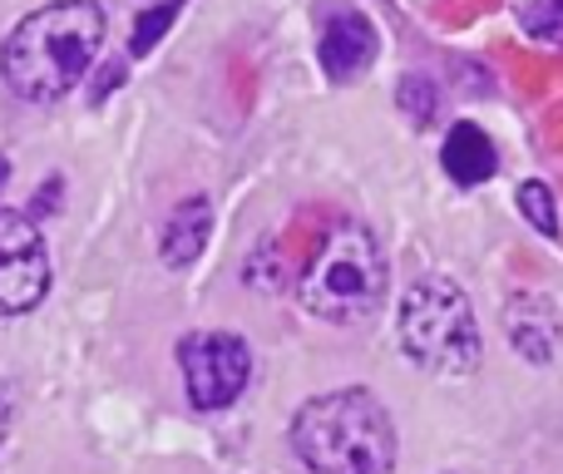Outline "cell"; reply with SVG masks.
I'll use <instances>...</instances> for the list:
<instances>
[{"label":"cell","instance_id":"cell-1","mask_svg":"<svg viewBox=\"0 0 563 474\" xmlns=\"http://www.w3.org/2000/svg\"><path fill=\"white\" fill-rule=\"evenodd\" d=\"M104 40V10L95 0H55L30 10L5 40V85L30 104H55L89 79V65Z\"/></svg>","mask_w":563,"mask_h":474},{"label":"cell","instance_id":"cell-2","mask_svg":"<svg viewBox=\"0 0 563 474\" xmlns=\"http://www.w3.org/2000/svg\"><path fill=\"white\" fill-rule=\"evenodd\" d=\"M291 450L311 474H390L396 426L371 390H331L297 410Z\"/></svg>","mask_w":563,"mask_h":474},{"label":"cell","instance_id":"cell-3","mask_svg":"<svg viewBox=\"0 0 563 474\" xmlns=\"http://www.w3.org/2000/svg\"><path fill=\"white\" fill-rule=\"evenodd\" d=\"M386 297V257L361 223H327L301 272V307L311 317L346 327L380 307Z\"/></svg>","mask_w":563,"mask_h":474},{"label":"cell","instance_id":"cell-4","mask_svg":"<svg viewBox=\"0 0 563 474\" xmlns=\"http://www.w3.org/2000/svg\"><path fill=\"white\" fill-rule=\"evenodd\" d=\"M396 331L406 356L435 376H470L485 356L475 307L450 277H420L416 287H406Z\"/></svg>","mask_w":563,"mask_h":474},{"label":"cell","instance_id":"cell-5","mask_svg":"<svg viewBox=\"0 0 563 474\" xmlns=\"http://www.w3.org/2000/svg\"><path fill=\"white\" fill-rule=\"evenodd\" d=\"M178 366L198 410H223L253 381V351L243 337H228V331H194L178 341Z\"/></svg>","mask_w":563,"mask_h":474},{"label":"cell","instance_id":"cell-6","mask_svg":"<svg viewBox=\"0 0 563 474\" xmlns=\"http://www.w3.org/2000/svg\"><path fill=\"white\" fill-rule=\"evenodd\" d=\"M49 291L45 238L25 213L0 208V317H25Z\"/></svg>","mask_w":563,"mask_h":474},{"label":"cell","instance_id":"cell-7","mask_svg":"<svg viewBox=\"0 0 563 474\" xmlns=\"http://www.w3.org/2000/svg\"><path fill=\"white\" fill-rule=\"evenodd\" d=\"M376 49H380V45H376V25H371L361 10H351V5H327L317 55H321V69H327L336 85H346V79H356L361 69H371Z\"/></svg>","mask_w":563,"mask_h":474},{"label":"cell","instance_id":"cell-8","mask_svg":"<svg viewBox=\"0 0 563 474\" xmlns=\"http://www.w3.org/2000/svg\"><path fill=\"white\" fill-rule=\"evenodd\" d=\"M505 331L515 341L519 356H529L534 366H554L563 356V307L549 297H515L505 307Z\"/></svg>","mask_w":563,"mask_h":474},{"label":"cell","instance_id":"cell-9","mask_svg":"<svg viewBox=\"0 0 563 474\" xmlns=\"http://www.w3.org/2000/svg\"><path fill=\"white\" fill-rule=\"evenodd\" d=\"M208 228H213V203H208V198H184V203L168 213L164 242H158L168 267L198 262V252H203V242H208Z\"/></svg>","mask_w":563,"mask_h":474},{"label":"cell","instance_id":"cell-10","mask_svg":"<svg viewBox=\"0 0 563 474\" xmlns=\"http://www.w3.org/2000/svg\"><path fill=\"white\" fill-rule=\"evenodd\" d=\"M495 168H499V158H495V144H489L485 129H475V124H455V129H450V139H445V174L455 178V184L475 188V184H485V178H495Z\"/></svg>","mask_w":563,"mask_h":474},{"label":"cell","instance_id":"cell-11","mask_svg":"<svg viewBox=\"0 0 563 474\" xmlns=\"http://www.w3.org/2000/svg\"><path fill=\"white\" fill-rule=\"evenodd\" d=\"M396 99H400V114H406L410 124H430V119H435V104H440L435 85H430L426 75H410V79H400Z\"/></svg>","mask_w":563,"mask_h":474},{"label":"cell","instance_id":"cell-12","mask_svg":"<svg viewBox=\"0 0 563 474\" xmlns=\"http://www.w3.org/2000/svg\"><path fill=\"white\" fill-rule=\"evenodd\" d=\"M519 25H525V35L559 45L563 40V0H529V5L519 10Z\"/></svg>","mask_w":563,"mask_h":474},{"label":"cell","instance_id":"cell-13","mask_svg":"<svg viewBox=\"0 0 563 474\" xmlns=\"http://www.w3.org/2000/svg\"><path fill=\"white\" fill-rule=\"evenodd\" d=\"M519 213H525L544 238H559V208H554V194H549L544 184L519 188Z\"/></svg>","mask_w":563,"mask_h":474},{"label":"cell","instance_id":"cell-14","mask_svg":"<svg viewBox=\"0 0 563 474\" xmlns=\"http://www.w3.org/2000/svg\"><path fill=\"white\" fill-rule=\"evenodd\" d=\"M174 15H178V5H148L134 25V55H148V49L164 40V30L174 25Z\"/></svg>","mask_w":563,"mask_h":474},{"label":"cell","instance_id":"cell-15","mask_svg":"<svg viewBox=\"0 0 563 474\" xmlns=\"http://www.w3.org/2000/svg\"><path fill=\"white\" fill-rule=\"evenodd\" d=\"M124 79H129V69H124V59H114V65H109V69H104V79H99V89H95V99H104V95H109V89H114V85H124Z\"/></svg>","mask_w":563,"mask_h":474},{"label":"cell","instance_id":"cell-16","mask_svg":"<svg viewBox=\"0 0 563 474\" xmlns=\"http://www.w3.org/2000/svg\"><path fill=\"white\" fill-rule=\"evenodd\" d=\"M5 178H10V164H5V158H0V194H5Z\"/></svg>","mask_w":563,"mask_h":474},{"label":"cell","instance_id":"cell-17","mask_svg":"<svg viewBox=\"0 0 563 474\" xmlns=\"http://www.w3.org/2000/svg\"><path fill=\"white\" fill-rule=\"evenodd\" d=\"M148 5H184V0H148Z\"/></svg>","mask_w":563,"mask_h":474}]
</instances>
